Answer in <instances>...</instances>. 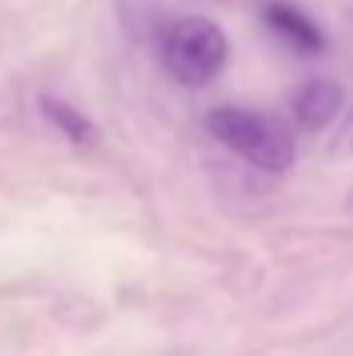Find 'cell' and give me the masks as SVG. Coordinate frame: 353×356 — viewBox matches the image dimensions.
<instances>
[{
	"label": "cell",
	"mask_w": 353,
	"mask_h": 356,
	"mask_svg": "<svg viewBox=\"0 0 353 356\" xmlns=\"http://www.w3.org/2000/svg\"><path fill=\"white\" fill-rule=\"evenodd\" d=\"M260 14H263L267 28L277 38H284L291 49H298V52H322L326 49V38H322L319 24L305 10H298L295 3H288V0H263Z\"/></svg>",
	"instance_id": "3"
},
{
	"label": "cell",
	"mask_w": 353,
	"mask_h": 356,
	"mask_svg": "<svg viewBox=\"0 0 353 356\" xmlns=\"http://www.w3.org/2000/svg\"><path fill=\"white\" fill-rule=\"evenodd\" d=\"M329 149L333 152H353V101L343 108V115L336 118V131H333Z\"/></svg>",
	"instance_id": "7"
},
{
	"label": "cell",
	"mask_w": 353,
	"mask_h": 356,
	"mask_svg": "<svg viewBox=\"0 0 353 356\" xmlns=\"http://www.w3.org/2000/svg\"><path fill=\"white\" fill-rule=\"evenodd\" d=\"M115 10L125 35L139 45H156L163 28L173 21L166 0H115Z\"/></svg>",
	"instance_id": "5"
},
{
	"label": "cell",
	"mask_w": 353,
	"mask_h": 356,
	"mask_svg": "<svg viewBox=\"0 0 353 356\" xmlns=\"http://www.w3.org/2000/svg\"><path fill=\"white\" fill-rule=\"evenodd\" d=\"M208 128L226 149H233L235 156H242L246 163H253L260 170H284L295 159L291 131L260 111L219 108L208 115Z\"/></svg>",
	"instance_id": "2"
},
{
	"label": "cell",
	"mask_w": 353,
	"mask_h": 356,
	"mask_svg": "<svg viewBox=\"0 0 353 356\" xmlns=\"http://www.w3.org/2000/svg\"><path fill=\"white\" fill-rule=\"evenodd\" d=\"M42 115L49 118L52 128H59L70 142H77V145H94L97 142V131H94V124L84 118L77 108H70V104H63V101H56V97H42Z\"/></svg>",
	"instance_id": "6"
},
{
	"label": "cell",
	"mask_w": 353,
	"mask_h": 356,
	"mask_svg": "<svg viewBox=\"0 0 353 356\" xmlns=\"http://www.w3.org/2000/svg\"><path fill=\"white\" fill-rule=\"evenodd\" d=\"M343 108H347V97H343V87L336 80H308L295 94V118L308 131L333 124L343 115Z\"/></svg>",
	"instance_id": "4"
},
{
	"label": "cell",
	"mask_w": 353,
	"mask_h": 356,
	"mask_svg": "<svg viewBox=\"0 0 353 356\" xmlns=\"http://www.w3.org/2000/svg\"><path fill=\"white\" fill-rule=\"evenodd\" d=\"M156 49H159L166 73L184 87L212 83L229 59L226 35L208 17H173L163 28Z\"/></svg>",
	"instance_id": "1"
}]
</instances>
